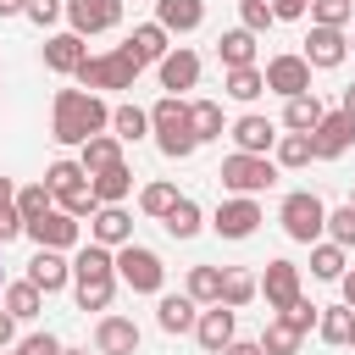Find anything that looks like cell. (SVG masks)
I'll return each instance as SVG.
<instances>
[{"label": "cell", "instance_id": "29", "mask_svg": "<svg viewBox=\"0 0 355 355\" xmlns=\"http://www.w3.org/2000/svg\"><path fill=\"white\" fill-rule=\"evenodd\" d=\"M111 133H116L122 144H139V139L150 133V111L133 105V100H128V105H111Z\"/></svg>", "mask_w": 355, "mask_h": 355}, {"label": "cell", "instance_id": "52", "mask_svg": "<svg viewBox=\"0 0 355 355\" xmlns=\"http://www.w3.org/2000/svg\"><path fill=\"white\" fill-rule=\"evenodd\" d=\"M311 11V0H272V17L277 22H294V17H305Z\"/></svg>", "mask_w": 355, "mask_h": 355}, {"label": "cell", "instance_id": "60", "mask_svg": "<svg viewBox=\"0 0 355 355\" xmlns=\"http://www.w3.org/2000/svg\"><path fill=\"white\" fill-rule=\"evenodd\" d=\"M61 355H89V349H61Z\"/></svg>", "mask_w": 355, "mask_h": 355}, {"label": "cell", "instance_id": "55", "mask_svg": "<svg viewBox=\"0 0 355 355\" xmlns=\"http://www.w3.org/2000/svg\"><path fill=\"white\" fill-rule=\"evenodd\" d=\"M338 288H344V305L355 311V272H344V277H338Z\"/></svg>", "mask_w": 355, "mask_h": 355}, {"label": "cell", "instance_id": "49", "mask_svg": "<svg viewBox=\"0 0 355 355\" xmlns=\"http://www.w3.org/2000/svg\"><path fill=\"white\" fill-rule=\"evenodd\" d=\"M61 11H67V0H22V17H28V22H39V28H50Z\"/></svg>", "mask_w": 355, "mask_h": 355}, {"label": "cell", "instance_id": "45", "mask_svg": "<svg viewBox=\"0 0 355 355\" xmlns=\"http://www.w3.org/2000/svg\"><path fill=\"white\" fill-rule=\"evenodd\" d=\"M349 0H311V28H344L349 22Z\"/></svg>", "mask_w": 355, "mask_h": 355}, {"label": "cell", "instance_id": "4", "mask_svg": "<svg viewBox=\"0 0 355 355\" xmlns=\"http://www.w3.org/2000/svg\"><path fill=\"white\" fill-rule=\"evenodd\" d=\"M277 222H283V233H288L294 244H316V239H322V227H327V205H322V194L294 189V194H283Z\"/></svg>", "mask_w": 355, "mask_h": 355}, {"label": "cell", "instance_id": "8", "mask_svg": "<svg viewBox=\"0 0 355 355\" xmlns=\"http://www.w3.org/2000/svg\"><path fill=\"white\" fill-rule=\"evenodd\" d=\"M22 233H28L39 250H78V244H83V222H72L67 211H44V216L28 222Z\"/></svg>", "mask_w": 355, "mask_h": 355}, {"label": "cell", "instance_id": "53", "mask_svg": "<svg viewBox=\"0 0 355 355\" xmlns=\"http://www.w3.org/2000/svg\"><path fill=\"white\" fill-rule=\"evenodd\" d=\"M11 338H17V316L0 311V349H11Z\"/></svg>", "mask_w": 355, "mask_h": 355}, {"label": "cell", "instance_id": "36", "mask_svg": "<svg viewBox=\"0 0 355 355\" xmlns=\"http://www.w3.org/2000/svg\"><path fill=\"white\" fill-rule=\"evenodd\" d=\"M194 305H216L222 300V266H189V288H183Z\"/></svg>", "mask_w": 355, "mask_h": 355}, {"label": "cell", "instance_id": "13", "mask_svg": "<svg viewBox=\"0 0 355 355\" xmlns=\"http://www.w3.org/2000/svg\"><path fill=\"white\" fill-rule=\"evenodd\" d=\"M266 294V311H288L300 300V266L294 261H266V277H255Z\"/></svg>", "mask_w": 355, "mask_h": 355}, {"label": "cell", "instance_id": "17", "mask_svg": "<svg viewBox=\"0 0 355 355\" xmlns=\"http://www.w3.org/2000/svg\"><path fill=\"white\" fill-rule=\"evenodd\" d=\"M28 283H33L39 294H61V288L72 283V261H67L61 250H39V255L28 261Z\"/></svg>", "mask_w": 355, "mask_h": 355}, {"label": "cell", "instance_id": "18", "mask_svg": "<svg viewBox=\"0 0 355 355\" xmlns=\"http://www.w3.org/2000/svg\"><path fill=\"white\" fill-rule=\"evenodd\" d=\"M94 349L100 355H139V322L133 316H100Z\"/></svg>", "mask_w": 355, "mask_h": 355}, {"label": "cell", "instance_id": "43", "mask_svg": "<svg viewBox=\"0 0 355 355\" xmlns=\"http://www.w3.org/2000/svg\"><path fill=\"white\" fill-rule=\"evenodd\" d=\"M327 244H338V250H355V205H338V211H327Z\"/></svg>", "mask_w": 355, "mask_h": 355}, {"label": "cell", "instance_id": "23", "mask_svg": "<svg viewBox=\"0 0 355 355\" xmlns=\"http://www.w3.org/2000/svg\"><path fill=\"white\" fill-rule=\"evenodd\" d=\"M89 277H116V250H105V244H78V255H72V283H89Z\"/></svg>", "mask_w": 355, "mask_h": 355}, {"label": "cell", "instance_id": "1", "mask_svg": "<svg viewBox=\"0 0 355 355\" xmlns=\"http://www.w3.org/2000/svg\"><path fill=\"white\" fill-rule=\"evenodd\" d=\"M105 128H111V105L100 94H89V89H55V105H50V139L55 144L78 150L83 139H94Z\"/></svg>", "mask_w": 355, "mask_h": 355}, {"label": "cell", "instance_id": "10", "mask_svg": "<svg viewBox=\"0 0 355 355\" xmlns=\"http://www.w3.org/2000/svg\"><path fill=\"white\" fill-rule=\"evenodd\" d=\"M211 227H216V239H250L261 227V205L244 200V194H233V200H222L211 211Z\"/></svg>", "mask_w": 355, "mask_h": 355}, {"label": "cell", "instance_id": "11", "mask_svg": "<svg viewBox=\"0 0 355 355\" xmlns=\"http://www.w3.org/2000/svg\"><path fill=\"white\" fill-rule=\"evenodd\" d=\"M67 17H72V33L89 39V33H111L122 22V0H67Z\"/></svg>", "mask_w": 355, "mask_h": 355}, {"label": "cell", "instance_id": "47", "mask_svg": "<svg viewBox=\"0 0 355 355\" xmlns=\"http://www.w3.org/2000/svg\"><path fill=\"white\" fill-rule=\"evenodd\" d=\"M316 316H322V305H316V300H305V294H300L288 311H277V322H288L294 333H311V327H316Z\"/></svg>", "mask_w": 355, "mask_h": 355}, {"label": "cell", "instance_id": "24", "mask_svg": "<svg viewBox=\"0 0 355 355\" xmlns=\"http://www.w3.org/2000/svg\"><path fill=\"white\" fill-rule=\"evenodd\" d=\"M155 22L166 33H194L205 22V0H155Z\"/></svg>", "mask_w": 355, "mask_h": 355}, {"label": "cell", "instance_id": "33", "mask_svg": "<svg viewBox=\"0 0 355 355\" xmlns=\"http://www.w3.org/2000/svg\"><path fill=\"white\" fill-rule=\"evenodd\" d=\"M272 161H277V166H288V172H294V166H311V161H316L311 133H283V139L272 144Z\"/></svg>", "mask_w": 355, "mask_h": 355}, {"label": "cell", "instance_id": "22", "mask_svg": "<svg viewBox=\"0 0 355 355\" xmlns=\"http://www.w3.org/2000/svg\"><path fill=\"white\" fill-rule=\"evenodd\" d=\"M116 161H122V139H116V133H94V139L78 144V166H83V178H94V172H105V166H116Z\"/></svg>", "mask_w": 355, "mask_h": 355}, {"label": "cell", "instance_id": "50", "mask_svg": "<svg viewBox=\"0 0 355 355\" xmlns=\"http://www.w3.org/2000/svg\"><path fill=\"white\" fill-rule=\"evenodd\" d=\"M61 349H67V344H61L55 333H33V338L17 344V355H61Z\"/></svg>", "mask_w": 355, "mask_h": 355}, {"label": "cell", "instance_id": "14", "mask_svg": "<svg viewBox=\"0 0 355 355\" xmlns=\"http://www.w3.org/2000/svg\"><path fill=\"white\" fill-rule=\"evenodd\" d=\"M83 61H89V44H83L72 28L44 39V67H50V72H61V78H78V67H83Z\"/></svg>", "mask_w": 355, "mask_h": 355}, {"label": "cell", "instance_id": "2", "mask_svg": "<svg viewBox=\"0 0 355 355\" xmlns=\"http://www.w3.org/2000/svg\"><path fill=\"white\" fill-rule=\"evenodd\" d=\"M150 133H155V150H161L166 161H189V155L200 150V139H194V128H189V100H178V94H161V100L150 105Z\"/></svg>", "mask_w": 355, "mask_h": 355}, {"label": "cell", "instance_id": "62", "mask_svg": "<svg viewBox=\"0 0 355 355\" xmlns=\"http://www.w3.org/2000/svg\"><path fill=\"white\" fill-rule=\"evenodd\" d=\"M349 205H355V189H349Z\"/></svg>", "mask_w": 355, "mask_h": 355}, {"label": "cell", "instance_id": "20", "mask_svg": "<svg viewBox=\"0 0 355 355\" xmlns=\"http://www.w3.org/2000/svg\"><path fill=\"white\" fill-rule=\"evenodd\" d=\"M194 338H200V349L222 355V349L233 344V311H227V305H205L200 322H194Z\"/></svg>", "mask_w": 355, "mask_h": 355}, {"label": "cell", "instance_id": "16", "mask_svg": "<svg viewBox=\"0 0 355 355\" xmlns=\"http://www.w3.org/2000/svg\"><path fill=\"white\" fill-rule=\"evenodd\" d=\"M89 239L105 244V250H122V244H133V216H128L122 205H100V211L89 216Z\"/></svg>", "mask_w": 355, "mask_h": 355}, {"label": "cell", "instance_id": "54", "mask_svg": "<svg viewBox=\"0 0 355 355\" xmlns=\"http://www.w3.org/2000/svg\"><path fill=\"white\" fill-rule=\"evenodd\" d=\"M222 355H261V344H255V338H233Z\"/></svg>", "mask_w": 355, "mask_h": 355}, {"label": "cell", "instance_id": "39", "mask_svg": "<svg viewBox=\"0 0 355 355\" xmlns=\"http://www.w3.org/2000/svg\"><path fill=\"white\" fill-rule=\"evenodd\" d=\"M78 294V311H111L116 300V277H89V283H72Z\"/></svg>", "mask_w": 355, "mask_h": 355}, {"label": "cell", "instance_id": "56", "mask_svg": "<svg viewBox=\"0 0 355 355\" xmlns=\"http://www.w3.org/2000/svg\"><path fill=\"white\" fill-rule=\"evenodd\" d=\"M11 200H17V183H11V178H0V205H11Z\"/></svg>", "mask_w": 355, "mask_h": 355}, {"label": "cell", "instance_id": "34", "mask_svg": "<svg viewBox=\"0 0 355 355\" xmlns=\"http://www.w3.org/2000/svg\"><path fill=\"white\" fill-rule=\"evenodd\" d=\"M11 205H17V216H22V227H28V222H39L44 211H55V194H50V189H44V178H39V183H22Z\"/></svg>", "mask_w": 355, "mask_h": 355}, {"label": "cell", "instance_id": "25", "mask_svg": "<svg viewBox=\"0 0 355 355\" xmlns=\"http://www.w3.org/2000/svg\"><path fill=\"white\" fill-rule=\"evenodd\" d=\"M155 322H161V333H194V322H200V305H194L189 294H161V305H155Z\"/></svg>", "mask_w": 355, "mask_h": 355}, {"label": "cell", "instance_id": "59", "mask_svg": "<svg viewBox=\"0 0 355 355\" xmlns=\"http://www.w3.org/2000/svg\"><path fill=\"white\" fill-rule=\"evenodd\" d=\"M344 344H349V349H355V322H349V338H344Z\"/></svg>", "mask_w": 355, "mask_h": 355}, {"label": "cell", "instance_id": "6", "mask_svg": "<svg viewBox=\"0 0 355 355\" xmlns=\"http://www.w3.org/2000/svg\"><path fill=\"white\" fill-rule=\"evenodd\" d=\"M116 283H128L133 294H161L166 266H161L155 250H144V244H122V250H116Z\"/></svg>", "mask_w": 355, "mask_h": 355}, {"label": "cell", "instance_id": "51", "mask_svg": "<svg viewBox=\"0 0 355 355\" xmlns=\"http://www.w3.org/2000/svg\"><path fill=\"white\" fill-rule=\"evenodd\" d=\"M11 239H22V216H17V205H0V244H11Z\"/></svg>", "mask_w": 355, "mask_h": 355}, {"label": "cell", "instance_id": "32", "mask_svg": "<svg viewBox=\"0 0 355 355\" xmlns=\"http://www.w3.org/2000/svg\"><path fill=\"white\" fill-rule=\"evenodd\" d=\"M39 300H44V294H39V288H33L28 277H22V283H6V288H0V311H6V316H17V322L39 316Z\"/></svg>", "mask_w": 355, "mask_h": 355}, {"label": "cell", "instance_id": "19", "mask_svg": "<svg viewBox=\"0 0 355 355\" xmlns=\"http://www.w3.org/2000/svg\"><path fill=\"white\" fill-rule=\"evenodd\" d=\"M227 133H233L239 155H266V150L277 144V128H272L266 116H255V111H244V116H239V122H233Z\"/></svg>", "mask_w": 355, "mask_h": 355}, {"label": "cell", "instance_id": "57", "mask_svg": "<svg viewBox=\"0 0 355 355\" xmlns=\"http://www.w3.org/2000/svg\"><path fill=\"white\" fill-rule=\"evenodd\" d=\"M0 17H22V0H0Z\"/></svg>", "mask_w": 355, "mask_h": 355}, {"label": "cell", "instance_id": "30", "mask_svg": "<svg viewBox=\"0 0 355 355\" xmlns=\"http://www.w3.org/2000/svg\"><path fill=\"white\" fill-rule=\"evenodd\" d=\"M161 227H166L172 239H194V233L205 227V211H200V205H194L189 194H178V205H172V211L161 216Z\"/></svg>", "mask_w": 355, "mask_h": 355}, {"label": "cell", "instance_id": "38", "mask_svg": "<svg viewBox=\"0 0 355 355\" xmlns=\"http://www.w3.org/2000/svg\"><path fill=\"white\" fill-rule=\"evenodd\" d=\"M189 128H194L200 144L205 139H222V105L216 100H189Z\"/></svg>", "mask_w": 355, "mask_h": 355}, {"label": "cell", "instance_id": "31", "mask_svg": "<svg viewBox=\"0 0 355 355\" xmlns=\"http://www.w3.org/2000/svg\"><path fill=\"white\" fill-rule=\"evenodd\" d=\"M261 294V283H255V272H244V266H227L222 272V300L216 305H227V311H239V305H250Z\"/></svg>", "mask_w": 355, "mask_h": 355}, {"label": "cell", "instance_id": "3", "mask_svg": "<svg viewBox=\"0 0 355 355\" xmlns=\"http://www.w3.org/2000/svg\"><path fill=\"white\" fill-rule=\"evenodd\" d=\"M216 178H222V189L255 200V194H266V189L277 183V161H272V155H239V150H233V155H222Z\"/></svg>", "mask_w": 355, "mask_h": 355}, {"label": "cell", "instance_id": "35", "mask_svg": "<svg viewBox=\"0 0 355 355\" xmlns=\"http://www.w3.org/2000/svg\"><path fill=\"white\" fill-rule=\"evenodd\" d=\"M349 266H344V250L338 244H327V239H316L311 244V277H322V283H338Z\"/></svg>", "mask_w": 355, "mask_h": 355}, {"label": "cell", "instance_id": "44", "mask_svg": "<svg viewBox=\"0 0 355 355\" xmlns=\"http://www.w3.org/2000/svg\"><path fill=\"white\" fill-rule=\"evenodd\" d=\"M172 205H178V189H172V183H144V189H139V211H144V216H166Z\"/></svg>", "mask_w": 355, "mask_h": 355}, {"label": "cell", "instance_id": "40", "mask_svg": "<svg viewBox=\"0 0 355 355\" xmlns=\"http://www.w3.org/2000/svg\"><path fill=\"white\" fill-rule=\"evenodd\" d=\"M349 322H355V311H349V305H322V316H316L322 344H344V338H349Z\"/></svg>", "mask_w": 355, "mask_h": 355}, {"label": "cell", "instance_id": "7", "mask_svg": "<svg viewBox=\"0 0 355 355\" xmlns=\"http://www.w3.org/2000/svg\"><path fill=\"white\" fill-rule=\"evenodd\" d=\"M300 55H305L311 72H333V67H344V55H349V33H344V28H311Z\"/></svg>", "mask_w": 355, "mask_h": 355}, {"label": "cell", "instance_id": "9", "mask_svg": "<svg viewBox=\"0 0 355 355\" xmlns=\"http://www.w3.org/2000/svg\"><path fill=\"white\" fill-rule=\"evenodd\" d=\"M261 78H266V89L283 94V100L311 94V67H305V55H272V61L261 67Z\"/></svg>", "mask_w": 355, "mask_h": 355}, {"label": "cell", "instance_id": "63", "mask_svg": "<svg viewBox=\"0 0 355 355\" xmlns=\"http://www.w3.org/2000/svg\"><path fill=\"white\" fill-rule=\"evenodd\" d=\"M349 50H355V33H349Z\"/></svg>", "mask_w": 355, "mask_h": 355}, {"label": "cell", "instance_id": "12", "mask_svg": "<svg viewBox=\"0 0 355 355\" xmlns=\"http://www.w3.org/2000/svg\"><path fill=\"white\" fill-rule=\"evenodd\" d=\"M311 144H316V161H338V155L355 144V116H349V111H327V116L316 122Z\"/></svg>", "mask_w": 355, "mask_h": 355}, {"label": "cell", "instance_id": "58", "mask_svg": "<svg viewBox=\"0 0 355 355\" xmlns=\"http://www.w3.org/2000/svg\"><path fill=\"white\" fill-rule=\"evenodd\" d=\"M338 111H349V116H355V83L344 89V100H338Z\"/></svg>", "mask_w": 355, "mask_h": 355}, {"label": "cell", "instance_id": "27", "mask_svg": "<svg viewBox=\"0 0 355 355\" xmlns=\"http://www.w3.org/2000/svg\"><path fill=\"white\" fill-rule=\"evenodd\" d=\"M216 55H222V67H227V72H239V67H255V33H244V28H227V33L216 39Z\"/></svg>", "mask_w": 355, "mask_h": 355}, {"label": "cell", "instance_id": "5", "mask_svg": "<svg viewBox=\"0 0 355 355\" xmlns=\"http://www.w3.org/2000/svg\"><path fill=\"white\" fill-rule=\"evenodd\" d=\"M139 72H144V67L116 44V50H105V55H89V61L78 67V83H83L89 94H100V89H133Z\"/></svg>", "mask_w": 355, "mask_h": 355}, {"label": "cell", "instance_id": "48", "mask_svg": "<svg viewBox=\"0 0 355 355\" xmlns=\"http://www.w3.org/2000/svg\"><path fill=\"white\" fill-rule=\"evenodd\" d=\"M272 22H277V17H272L266 0H239V28H244V33H266Z\"/></svg>", "mask_w": 355, "mask_h": 355}, {"label": "cell", "instance_id": "41", "mask_svg": "<svg viewBox=\"0 0 355 355\" xmlns=\"http://www.w3.org/2000/svg\"><path fill=\"white\" fill-rule=\"evenodd\" d=\"M222 89H227L233 100H261L266 78H261V67H239V72H227V78H222Z\"/></svg>", "mask_w": 355, "mask_h": 355}, {"label": "cell", "instance_id": "15", "mask_svg": "<svg viewBox=\"0 0 355 355\" xmlns=\"http://www.w3.org/2000/svg\"><path fill=\"white\" fill-rule=\"evenodd\" d=\"M155 67H161V89H166V94H178V100H183V89H194V83H200V55H194V50H183V44H178V50H166Z\"/></svg>", "mask_w": 355, "mask_h": 355}, {"label": "cell", "instance_id": "37", "mask_svg": "<svg viewBox=\"0 0 355 355\" xmlns=\"http://www.w3.org/2000/svg\"><path fill=\"white\" fill-rule=\"evenodd\" d=\"M255 344H261V355H300L305 333H294L288 322H277V316H272V322H266V333H261Z\"/></svg>", "mask_w": 355, "mask_h": 355}, {"label": "cell", "instance_id": "26", "mask_svg": "<svg viewBox=\"0 0 355 355\" xmlns=\"http://www.w3.org/2000/svg\"><path fill=\"white\" fill-rule=\"evenodd\" d=\"M89 189H94V200H100V205H122V200H128V189H133V166H128V161H116V166L94 172V178H89Z\"/></svg>", "mask_w": 355, "mask_h": 355}, {"label": "cell", "instance_id": "46", "mask_svg": "<svg viewBox=\"0 0 355 355\" xmlns=\"http://www.w3.org/2000/svg\"><path fill=\"white\" fill-rule=\"evenodd\" d=\"M78 183H89L78 161H55V166L44 172V189H50V194H67V189H78Z\"/></svg>", "mask_w": 355, "mask_h": 355}, {"label": "cell", "instance_id": "21", "mask_svg": "<svg viewBox=\"0 0 355 355\" xmlns=\"http://www.w3.org/2000/svg\"><path fill=\"white\" fill-rule=\"evenodd\" d=\"M166 39H172V33H166V28H161V22H139V28H133V33H128V44H122V50H128V55H133V61H139V67H150V61H161V55H166V50H172V44H166Z\"/></svg>", "mask_w": 355, "mask_h": 355}, {"label": "cell", "instance_id": "28", "mask_svg": "<svg viewBox=\"0 0 355 355\" xmlns=\"http://www.w3.org/2000/svg\"><path fill=\"white\" fill-rule=\"evenodd\" d=\"M322 116H327V105H322L316 94H294V100L283 105V128H288V133H316Z\"/></svg>", "mask_w": 355, "mask_h": 355}, {"label": "cell", "instance_id": "42", "mask_svg": "<svg viewBox=\"0 0 355 355\" xmlns=\"http://www.w3.org/2000/svg\"><path fill=\"white\" fill-rule=\"evenodd\" d=\"M55 211H67L72 222H83V216H94V211H100V200H94V189H89V183H78V189L55 194Z\"/></svg>", "mask_w": 355, "mask_h": 355}, {"label": "cell", "instance_id": "61", "mask_svg": "<svg viewBox=\"0 0 355 355\" xmlns=\"http://www.w3.org/2000/svg\"><path fill=\"white\" fill-rule=\"evenodd\" d=\"M0 288H6V266H0Z\"/></svg>", "mask_w": 355, "mask_h": 355}]
</instances>
